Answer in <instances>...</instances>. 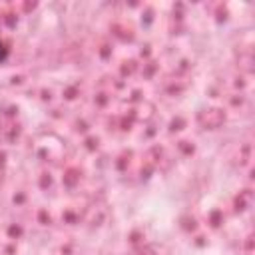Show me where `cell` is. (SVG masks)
Segmentation results:
<instances>
[{"label":"cell","mask_w":255,"mask_h":255,"mask_svg":"<svg viewBox=\"0 0 255 255\" xmlns=\"http://www.w3.org/2000/svg\"><path fill=\"white\" fill-rule=\"evenodd\" d=\"M4 58H6V48H4V44L0 40V60H4Z\"/></svg>","instance_id":"obj_1"}]
</instances>
